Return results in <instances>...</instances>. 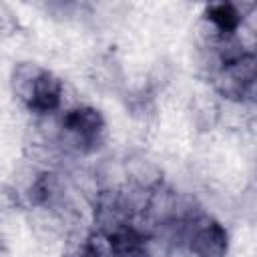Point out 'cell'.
Here are the masks:
<instances>
[{"label": "cell", "mask_w": 257, "mask_h": 257, "mask_svg": "<svg viewBox=\"0 0 257 257\" xmlns=\"http://www.w3.org/2000/svg\"><path fill=\"white\" fill-rule=\"evenodd\" d=\"M8 88L30 116L54 114L66 106V82L36 60L14 62L8 74Z\"/></svg>", "instance_id": "6da1fadb"}, {"label": "cell", "mask_w": 257, "mask_h": 257, "mask_svg": "<svg viewBox=\"0 0 257 257\" xmlns=\"http://www.w3.org/2000/svg\"><path fill=\"white\" fill-rule=\"evenodd\" d=\"M108 139L104 112L90 102H68L60 110L58 153L62 161H84L96 155Z\"/></svg>", "instance_id": "7a4b0ae2"}, {"label": "cell", "mask_w": 257, "mask_h": 257, "mask_svg": "<svg viewBox=\"0 0 257 257\" xmlns=\"http://www.w3.org/2000/svg\"><path fill=\"white\" fill-rule=\"evenodd\" d=\"M231 231L209 209L195 215L185 225L183 253L185 257H229Z\"/></svg>", "instance_id": "3957f363"}, {"label": "cell", "mask_w": 257, "mask_h": 257, "mask_svg": "<svg viewBox=\"0 0 257 257\" xmlns=\"http://www.w3.org/2000/svg\"><path fill=\"white\" fill-rule=\"evenodd\" d=\"M122 181L143 193H153L167 183V171L161 161H157L147 151H131L120 159Z\"/></svg>", "instance_id": "277c9868"}, {"label": "cell", "mask_w": 257, "mask_h": 257, "mask_svg": "<svg viewBox=\"0 0 257 257\" xmlns=\"http://www.w3.org/2000/svg\"><path fill=\"white\" fill-rule=\"evenodd\" d=\"M16 211H24L22 203L16 195V191L12 189L10 183H2L0 185V221L6 219L8 215L16 213Z\"/></svg>", "instance_id": "5b68a950"}]
</instances>
